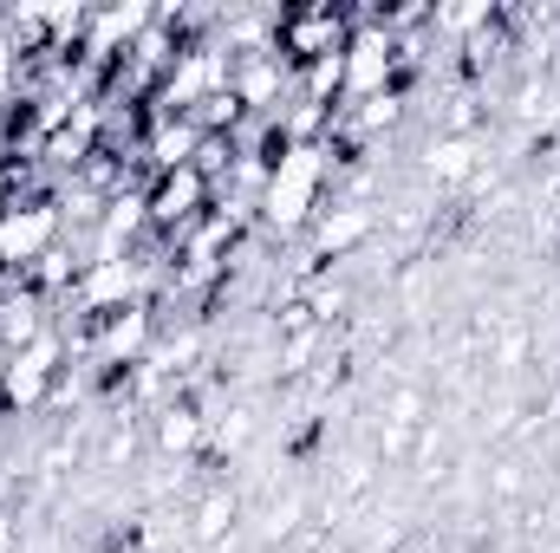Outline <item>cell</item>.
<instances>
[{"mask_svg":"<svg viewBox=\"0 0 560 553\" xmlns=\"http://www.w3.org/2000/svg\"><path fill=\"white\" fill-rule=\"evenodd\" d=\"M319 196V150H280L275 176H268V215L280 228H293Z\"/></svg>","mask_w":560,"mask_h":553,"instance_id":"6da1fadb","label":"cell"},{"mask_svg":"<svg viewBox=\"0 0 560 553\" xmlns=\"http://www.w3.org/2000/svg\"><path fill=\"white\" fill-rule=\"evenodd\" d=\"M359 235H365V215H359V209H346V215H332V222L319 228V248H326V255H339V248H352Z\"/></svg>","mask_w":560,"mask_h":553,"instance_id":"52a82bcc","label":"cell"},{"mask_svg":"<svg viewBox=\"0 0 560 553\" xmlns=\"http://www.w3.org/2000/svg\"><path fill=\"white\" fill-rule=\"evenodd\" d=\"M52 228H59L52 209H7L0 215V261H39Z\"/></svg>","mask_w":560,"mask_h":553,"instance_id":"3957f363","label":"cell"},{"mask_svg":"<svg viewBox=\"0 0 560 553\" xmlns=\"http://www.w3.org/2000/svg\"><path fill=\"white\" fill-rule=\"evenodd\" d=\"M13 59H20V46L0 39V98H7V85H13Z\"/></svg>","mask_w":560,"mask_h":553,"instance_id":"9c48e42d","label":"cell"},{"mask_svg":"<svg viewBox=\"0 0 560 553\" xmlns=\"http://www.w3.org/2000/svg\"><path fill=\"white\" fill-rule=\"evenodd\" d=\"M156 436H163V449H189V443H196V416H189V411H170Z\"/></svg>","mask_w":560,"mask_h":553,"instance_id":"ba28073f","label":"cell"},{"mask_svg":"<svg viewBox=\"0 0 560 553\" xmlns=\"http://www.w3.org/2000/svg\"><path fill=\"white\" fill-rule=\"evenodd\" d=\"M0 553H13V528L7 521H0Z\"/></svg>","mask_w":560,"mask_h":553,"instance_id":"30bf717a","label":"cell"},{"mask_svg":"<svg viewBox=\"0 0 560 553\" xmlns=\"http://www.w3.org/2000/svg\"><path fill=\"white\" fill-rule=\"evenodd\" d=\"M196 202H202V163L170 169L163 189L150 196V215H156V222H176V215H196Z\"/></svg>","mask_w":560,"mask_h":553,"instance_id":"5b68a950","label":"cell"},{"mask_svg":"<svg viewBox=\"0 0 560 553\" xmlns=\"http://www.w3.org/2000/svg\"><path fill=\"white\" fill-rule=\"evenodd\" d=\"M143 339H150V313L143 306H118V319L105 326V352L112 358H138Z\"/></svg>","mask_w":560,"mask_h":553,"instance_id":"8992f818","label":"cell"},{"mask_svg":"<svg viewBox=\"0 0 560 553\" xmlns=\"http://www.w3.org/2000/svg\"><path fill=\"white\" fill-rule=\"evenodd\" d=\"M0 189H7V183H0Z\"/></svg>","mask_w":560,"mask_h":553,"instance_id":"8fae6325","label":"cell"},{"mask_svg":"<svg viewBox=\"0 0 560 553\" xmlns=\"http://www.w3.org/2000/svg\"><path fill=\"white\" fill-rule=\"evenodd\" d=\"M392 33H352L346 39V92L352 98H385V79H392Z\"/></svg>","mask_w":560,"mask_h":553,"instance_id":"7a4b0ae2","label":"cell"},{"mask_svg":"<svg viewBox=\"0 0 560 553\" xmlns=\"http://www.w3.org/2000/svg\"><path fill=\"white\" fill-rule=\"evenodd\" d=\"M131 286H138L131 261L105 255V261H92V268H85V280H79V299H85L92 313H105V306H125V293H131Z\"/></svg>","mask_w":560,"mask_h":553,"instance_id":"277c9868","label":"cell"}]
</instances>
